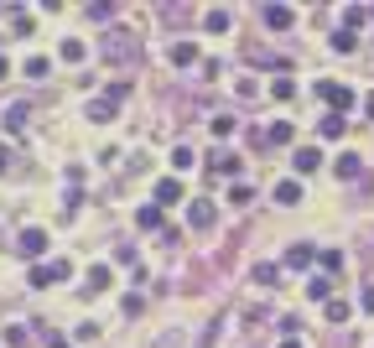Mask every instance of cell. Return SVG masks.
<instances>
[{"mask_svg": "<svg viewBox=\"0 0 374 348\" xmlns=\"http://www.w3.org/2000/svg\"><path fill=\"white\" fill-rule=\"evenodd\" d=\"M99 52H104V63H135L140 58V36L135 32H109L104 42H99Z\"/></svg>", "mask_w": 374, "mask_h": 348, "instance_id": "1", "label": "cell"}, {"mask_svg": "<svg viewBox=\"0 0 374 348\" xmlns=\"http://www.w3.org/2000/svg\"><path fill=\"white\" fill-rule=\"evenodd\" d=\"M270 94H276V99H292L296 83H292V78H276V83H270Z\"/></svg>", "mask_w": 374, "mask_h": 348, "instance_id": "28", "label": "cell"}, {"mask_svg": "<svg viewBox=\"0 0 374 348\" xmlns=\"http://www.w3.org/2000/svg\"><path fill=\"white\" fill-rule=\"evenodd\" d=\"M47 348H73V343H68V338H52V343H47Z\"/></svg>", "mask_w": 374, "mask_h": 348, "instance_id": "33", "label": "cell"}, {"mask_svg": "<svg viewBox=\"0 0 374 348\" xmlns=\"http://www.w3.org/2000/svg\"><path fill=\"white\" fill-rule=\"evenodd\" d=\"M322 312H327V323H349V302H333V296H327Z\"/></svg>", "mask_w": 374, "mask_h": 348, "instance_id": "22", "label": "cell"}, {"mask_svg": "<svg viewBox=\"0 0 374 348\" xmlns=\"http://www.w3.org/2000/svg\"><path fill=\"white\" fill-rule=\"evenodd\" d=\"M255 281H260V286H270V291H276V281H280V265H255Z\"/></svg>", "mask_w": 374, "mask_h": 348, "instance_id": "21", "label": "cell"}, {"mask_svg": "<svg viewBox=\"0 0 374 348\" xmlns=\"http://www.w3.org/2000/svg\"><path fill=\"white\" fill-rule=\"evenodd\" d=\"M68 276H73V265H68V260H52V265H32V276H26V281H32V286L42 291V286H52V281H68Z\"/></svg>", "mask_w": 374, "mask_h": 348, "instance_id": "4", "label": "cell"}, {"mask_svg": "<svg viewBox=\"0 0 374 348\" xmlns=\"http://www.w3.org/2000/svg\"><path fill=\"white\" fill-rule=\"evenodd\" d=\"M338 177L353 182V177H359V156H338Z\"/></svg>", "mask_w": 374, "mask_h": 348, "instance_id": "25", "label": "cell"}, {"mask_svg": "<svg viewBox=\"0 0 374 348\" xmlns=\"http://www.w3.org/2000/svg\"><path fill=\"white\" fill-rule=\"evenodd\" d=\"M292 166H296V177H312L317 166H322V151H317V146H302V151L292 156Z\"/></svg>", "mask_w": 374, "mask_h": 348, "instance_id": "7", "label": "cell"}, {"mask_svg": "<svg viewBox=\"0 0 374 348\" xmlns=\"http://www.w3.org/2000/svg\"><path fill=\"white\" fill-rule=\"evenodd\" d=\"M187 224L198 234H208L213 224H219V203H208V197H198V203H187Z\"/></svg>", "mask_w": 374, "mask_h": 348, "instance_id": "3", "label": "cell"}, {"mask_svg": "<svg viewBox=\"0 0 374 348\" xmlns=\"http://www.w3.org/2000/svg\"><path fill=\"white\" fill-rule=\"evenodd\" d=\"M327 291H333V281H327V276H312V281H307V296H312V302H327Z\"/></svg>", "mask_w": 374, "mask_h": 348, "instance_id": "17", "label": "cell"}, {"mask_svg": "<svg viewBox=\"0 0 374 348\" xmlns=\"http://www.w3.org/2000/svg\"><path fill=\"white\" fill-rule=\"evenodd\" d=\"M6 73H11V63H6V58H0V78H6Z\"/></svg>", "mask_w": 374, "mask_h": 348, "instance_id": "35", "label": "cell"}, {"mask_svg": "<svg viewBox=\"0 0 374 348\" xmlns=\"http://www.w3.org/2000/svg\"><path fill=\"white\" fill-rule=\"evenodd\" d=\"M364 312H374V286H364Z\"/></svg>", "mask_w": 374, "mask_h": 348, "instance_id": "31", "label": "cell"}, {"mask_svg": "<svg viewBox=\"0 0 374 348\" xmlns=\"http://www.w3.org/2000/svg\"><path fill=\"white\" fill-rule=\"evenodd\" d=\"M192 63H198V47H192V42H177L172 47V68H192Z\"/></svg>", "mask_w": 374, "mask_h": 348, "instance_id": "11", "label": "cell"}, {"mask_svg": "<svg viewBox=\"0 0 374 348\" xmlns=\"http://www.w3.org/2000/svg\"><path fill=\"white\" fill-rule=\"evenodd\" d=\"M104 286H115V276H109V265H94V270H89V286H83V296H99Z\"/></svg>", "mask_w": 374, "mask_h": 348, "instance_id": "10", "label": "cell"}, {"mask_svg": "<svg viewBox=\"0 0 374 348\" xmlns=\"http://www.w3.org/2000/svg\"><path fill=\"white\" fill-rule=\"evenodd\" d=\"M292 135H296V130L280 120V125H270V130H265V146H292Z\"/></svg>", "mask_w": 374, "mask_h": 348, "instance_id": "13", "label": "cell"}, {"mask_svg": "<svg viewBox=\"0 0 374 348\" xmlns=\"http://www.w3.org/2000/svg\"><path fill=\"white\" fill-rule=\"evenodd\" d=\"M276 203H280V208L302 203V182H276Z\"/></svg>", "mask_w": 374, "mask_h": 348, "instance_id": "12", "label": "cell"}, {"mask_svg": "<svg viewBox=\"0 0 374 348\" xmlns=\"http://www.w3.org/2000/svg\"><path fill=\"white\" fill-rule=\"evenodd\" d=\"M250 197H255V193H250V187H245V182H239V187H229V203H234V208H245Z\"/></svg>", "mask_w": 374, "mask_h": 348, "instance_id": "27", "label": "cell"}, {"mask_svg": "<svg viewBox=\"0 0 374 348\" xmlns=\"http://www.w3.org/2000/svg\"><path fill=\"white\" fill-rule=\"evenodd\" d=\"M364 115H369V120H374V94H369V99H364Z\"/></svg>", "mask_w": 374, "mask_h": 348, "instance_id": "32", "label": "cell"}, {"mask_svg": "<svg viewBox=\"0 0 374 348\" xmlns=\"http://www.w3.org/2000/svg\"><path fill=\"white\" fill-rule=\"evenodd\" d=\"M16 250H21L26 260H42V255H47V234H42V229H21V239H16Z\"/></svg>", "mask_w": 374, "mask_h": 348, "instance_id": "6", "label": "cell"}, {"mask_svg": "<svg viewBox=\"0 0 374 348\" xmlns=\"http://www.w3.org/2000/svg\"><path fill=\"white\" fill-rule=\"evenodd\" d=\"M239 166H245V162H239V156H213V172H219V177H239Z\"/></svg>", "mask_w": 374, "mask_h": 348, "instance_id": "14", "label": "cell"}, {"mask_svg": "<svg viewBox=\"0 0 374 348\" xmlns=\"http://www.w3.org/2000/svg\"><path fill=\"white\" fill-rule=\"evenodd\" d=\"M125 94H130V83H115L104 99H94V105H89V120H99V125H104V120H115V115H120V99H125Z\"/></svg>", "mask_w": 374, "mask_h": 348, "instance_id": "2", "label": "cell"}, {"mask_svg": "<svg viewBox=\"0 0 374 348\" xmlns=\"http://www.w3.org/2000/svg\"><path fill=\"white\" fill-rule=\"evenodd\" d=\"M203 26H208V32H229V11H223V6H213V11L203 16Z\"/></svg>", "mask_w": 374, "mask_h": 348, "instance_id": "15", "label": "cell"}, {"mask_svg": "<svg viewBox=\"0 0 374 348\" xmlns=\"http://www.w3.org/2000/svg\"><path fill=\"white\" fill-rule=\"evenodd\" d=\"M292 21H296L292 6H265V26H270V32H286Z\"/></svg>", "mask_w": 374, "mask_h": 348, "instance_id": "8", "label": "cell"}, {"mask_svg": "<svg viewBox=\"0 0 374 348\" xmlns=\"http://www.w3.org/2000/svg\"><path fill=\"white\" fill-rule=\"evenodd\" d=\"M26 125V105H11V109H6V130H11V135H16V130H21Z\"/></svg>", "mask_w": 374, "mask_h": 348, "instance_id": "20", "label": "cell"}, {"mask_svg": "<svg viewBox=\"0 0 374 348\" xmlns=\"http://www.w3.org/2000/svg\"><path fill=\"white\" fill-rule=\"evenodd\" d=\"M135 224H140V229H162V208H140Z\"/></svg>", "mask_w": 374, "mask_h": 348, "instance_id": "23", "label": "cell"}, {"mask_svg": "<svg viewBox=\"0 0 374 348\" xmlns=\"http://www.w3.org/2000/svg\"><path fill=\"white\" fill-rule=\"evenodd\" d=\"M286 265H292V270H307V265H312V250H307V244H292V255H286Z\"/></svg>", "mask_w": 374, "mask_h": 348, "instance_id": "16", "label": "cell"}, {"mask_svg": "<svg viewBox=\"0 0 374 348\" xmlns=\"http://www.w3.org/2000/svg\"><path fill=\"white\" fill-rule=\"evenodd\" d=\"M317 130H322L327 140H338V135H343L349 125H343V115H322V125H317Z\"/></svg>", "mask_w": 374, "mask_h": 348, "instance_id": "18", "label": "cell"}, {"mask_svg": "<svg viewBox=\"0 0 374 348\" xmlns=\"http://www.w3.org/2000/svg\"><path fill=\"white\" fill-rule=\"evenodd\" d=\"M280 348H302V338H286V343H280Z\"/></svg>", "mask_w": 374, "mask_h": 348, "instance_id": "34", "label": "cell"}, {"mask_svg": "<svg viewBox=\"0 0 374 348\" xmlns=\"http://www.w3.org/2000/svg\"><path fill=\"white\" fill-rule=\"evenodd\" d=\"M353 47H359V36H353L349 26H343V32H333V52H353Z\"/></svg>", "mask_w": 374, "mask_h": 348, "instance_id": "19", "label": "cell"}, {"mask_svg": "<svg viewBox=\"0 0 374 348\" xmlns=\"http://www.w3.org/2000/svg\"><path fill=\"white\" fill-rule=\"evenodd\" d=\"M0 172H6V151H0Z\"/></svg>", "mask_w": 374, "mask_h": 348, "instance_id": "36", "label": "cell"}, {"mask_svg": "<svg viewBox=\"0 0 374 348\" xmlns=\"http://www.w3.org/2000/svg\"><path fill=\"white\" fill-rule=\"evenodd\" d=\"M213 135H219V140H223V135H234V120H229V115H219V120H213Z\"/></svg>", "mask_w": 374, "mask_h": 348, "instance_id": "30", "label": "cell"}, {"mask_svg": "<svg viewBox=\"0 0 374 348\" xmlns=\"http://www.w3.org/2000/svg\"><path fill=\"white\" fill-rule=\"evenodd\" d=\"M58 52H63V63H83V42H63Z\"/></svg>", "mask_w": 374, "mask_h": 348, "instance_id": "26", "label": "cell"}, {"mask_svg": "<svg viewBox=\"0 0 374 348\" xmlns=\"http://www.w3.org/2000/svg\"><path fill=\"white\" fill-rule=\"evenodd\" d=\"M26 78H47V58H26Z\"/></svg>", "mask_w": 374, "mask_h": 348, "instance_id": "29", "label": "cell"}, {"mask_svg": "<svg viewBox=\"0 0 374 348\" xmlns=\"http://www.w3.org/2000/svg\"><path fill=\"white\" fill-rule=\"evenodd\" d=\"M317 99H327L333 105V115H343V109H353V89H343V83H317Z\"/></svg>", "mask_w": 374, "mask_h": 348, "instance_id": "5", "label": "cell"}, {"mask_svg": "<svg viewBox=\"0 0 374 348\" xmlns=\"http://www.w3.org/2000/svg\"><path fill=\"white\" fill-rule=\"evenodd\" d=\"M182 193L187 187L177 182V177H162V182H156V203H182Z\"/></svg>", "mask_w": 374, "mask_h": 348, "instance_id": "9", "label": "cell"}, {"mask_svg": "<svg viewBox=\"0 0 374 348\" xmlns=\"http://www.w3.org/2000/svg\"><path fill=\"white\" fill-rule=\"evenodd\" d=\"M192 162H198V156H192V146H177V151H172V166H177V172H187Z\"/></svg>", "mask_w": 374, "mask_h": 348, "instance_id": "24", "label": "cell"}]
</instances>
